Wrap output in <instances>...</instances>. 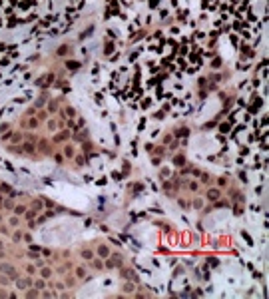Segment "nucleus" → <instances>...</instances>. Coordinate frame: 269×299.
<instances>
[{
  "label": "nucleus",
  "mask_w": 269,
  "mask_h": 299,
  "mask_svg": "<svg viewBox=\"0 0 269 299\" xmlns=\"http://www.w3.org/2000/svg\"><path fill=\"white\" fill-rule=\"evenodd\" d=\"M207 197H209V199H217V197H219V189H209V191H207Z\"/></svg>",
  "instance_id": "f257e3e1"
},
{
  "label": "nucleus",
  "mask_w": 269,
  "mask_h": 299,
  "mask_svg": "<svg viewBox=\"0 0 269 299\" xmlns=\"http://www.w3.org/2000/svg\"><path fill=\"white\" fill-rule=\"evenodd\" d=\"M98 251H100V257H108V253H110V251H108V247H104V245H102Z\"/></svg>",
  "instance_id": "f03ea898"
},
{
  "label": "nucleus",
  "mask_w": 269,
  "mask_h": 299,
  "mask_svg": "<svg viewBox=\"0 0 269 299\" xmlns=\"http://www.w3.org/2000/svg\"><path fill=\"white\" fill-rule=\"evenodd\" d=\"M28 285H30V283H28V281H24V279H20V281H18V287H20V289H26Z\"/></svg>",
  "instance_id": "7ed1b4c3"
},
{
  "label": "nucleus",
  "mask_w": 269,
  "mask_h": 299,
  "mask_svg": "<svg viewBox=\"0 0 269 299\" xmlns=\"http://www.w3.org/2000/svg\"><path fill=\"white\" fill-rule=\"evenodd\" d=\"M82 257H84V259H92L94 255H92V251H84V253H82Z\"/></svg>",
  "instance_id": "20e7f679"
},
{
  "label": "nucleus",
  "mask_w": 269,
  "mask_h": 299,
  "mask_svg": "<svg viewBox=\"0 0 269 299\" xmlns=\"http://www.w3.org/2000/svg\"><path fill=\"white\" fill-rule=\"evenodd\" d=\"M84 275H86V269L80 267V269H78V277H84Z\"/></svg>",
  "instance_id": "39448f33"
},
{
  "label": "nucleus",
  "mask_w": 269,
  "mask_h": 299,
  "mask_svg": "<svg viewBox=\"0 0 269 299\" xmlns=\"http://www.w3.org/2000/svg\"><path fill=\"white\" fill-rule=\"evenodd\" d=\"M2 257H4V253H2V251H0V259H2Z\"/></svg>",
  "instance_id": "423d86ee"
}]
</instances>
